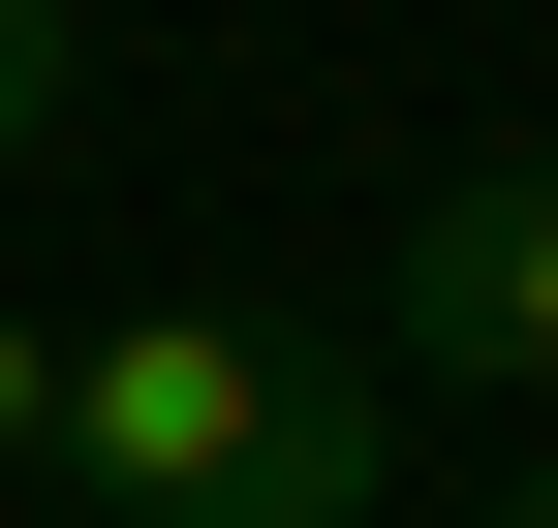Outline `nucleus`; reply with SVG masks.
<instances>
[{"instance_id": "7ed1b4c3", "label": "nucleus", "mask_w": 558, "mask_h": 528, "mask_svg": "<svg viewBox=\"0 0 558 528\" xmlns=\"http://www.w3.org/2000/svg\"><path fill=\"white\" fill-rule=\"evenodd\" d=\"M62 124H94V0H0V187H32Z\"/></svg>"}, {"instance_id": "f03ea898", "label": "nucleus", "mask_w": 558, "mask_h": 528, "mask_svg": "<svg viewBox=\"0 0 558 528\" xmlns=\"http://www.w3.org/2000/svg\"><path fill=\"white\" fill-rule=\"evenodd\" d=\"M403 373H497V405H558V156H465L435 218H403Z\"/></svg>"}, {"instance_id": "20e7f679", "label": "nucleus", "mask_w": 558, "mask_h": 528, "mask_svg": "<svg viewBox=\"0 0 558 528\" xmlns=\"http://www.w3.org/2000/svg\"><path fill=\"white\" fill-rule=\"evenodd\" d=\"M0 467H62V343H32V311H0Z\"/></svg>"}, {"instance_id": "f257e3e1", "label": "nucleus", "mask_w": 558, "mask_h": 528, "mask_svg": "<svg viewBox=\"0 0 558 528\" xmlns=\"http://www.w3.org/2000/svg\"><path fill=\"white\" fill-rule=\"evenodd\" d=\"M373 467H403L373 343H279V311H94L62 343V497L94 528H373Z\"/></svg>"}, {"instance_id": "39448f33", "label": "nucleus", "mask_w": 558, "mask_h": 528, "mask_svg": "<svg viewBox=\"0 0 558 528\" xmlns=\"http://www.w3.org/2000/svg\"><path fill=\"white\" fill-rule=\"evenodd\" d=\"M497 528H558V467H527V497H497Z\"/></svg>"}]
</instances>
